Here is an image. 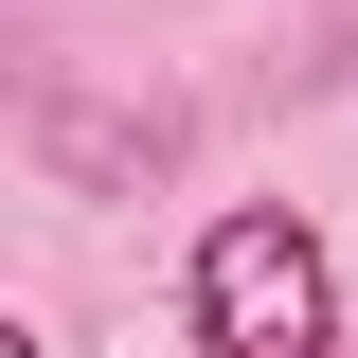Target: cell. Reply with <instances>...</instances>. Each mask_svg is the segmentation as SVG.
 I'll use <instances>...</instances> for the list:
<instances>
[{
	"label": "cell",
	"mask_w": 358,
	"mask_h": 358,
	"mask_svg": "<svg viewBox=\"0 0 358 358\" xmlns=\"http://www.w3.org/2000/svg\"><path fill=\"white\" fill-rule=\"evenodd\" d=\"M179 341L197 358H341V251L287 197H233L179 268Z\"/></svg>",
	"instance_id": "cell-1"
},
{
	"label": "cell",
	"mask_w": 358,
	"mask_h": 358,
	"mask_svg": "<svg viewBox=\"0 0 358 358\" xmlns=\"http://www.w3.org/2000/svg\"><path fill=\"white\" fill-rule=\"evenodd\" d=\"M0 358H54V341H36V322H18V341H0Z\"/></svg>",
	"instance_id": "cell-2"
}]
</instances>
